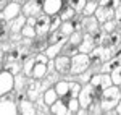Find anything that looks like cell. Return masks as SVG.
I'll list each match as a JSON object with an SVG mask.
<instances>
[{"label":"cell","mask_w":121,"mask_h":115,"mask_svg":"<svg viewBox=\"0 0 121 115\" xmlns=\"http://www.w3.org/2000/svg\"><path fill=\"white\" fill-rule=\"evenodd\" d=\"M53 60H55V71L58 75H68L71 71V57L69 55L61 54Z\"/></svg>","instance_id":"30bf717a"},{"label":"cell","mask_w":121,"mask_h":115,"mask_svg":"<svg viewBox=\"0 0 121 115\" xmlns=\"http://www.w3.org/2000/svg\"><path fill=\"white\" fill-rule=\"evenodd\" d=\"M82 29L86 32H89V34H92L95 32L97 29H99V19L95 18V16H82Z\"/></svg>","instance_id":"e0dca14e"},{"label":"cell","mask_w":121,"mask_h":115,"mask_svg":"<svg viewBox=\"0 0 121 115\" xmlns=\"http://www.w3.org/2000/svg\"><path fill=\"white\" fill-rule=\"evenodd\" d=\"M100 96H102V94H100L91 83H87V84L82 86V91H81V94H79L78 99H79V104H81L82 109H89L95 101L100 99Z\"/></svg>","instance_id":"3957f363"},{"label":"cell","mask_w":121,"mask_h":115,"mask_svg":"<svg viewBox=\"0 0 121 115\" xmlns=\"http://www.w3.org/2000/svg\"><path fill=\"white\" fill-rule=\"evenodd\" d=\"M50 112L53 115H71L69 109H68V104L63 99H58L53 106H50Z\"/></svg>","instance_id":"ac0fdd59"},{"label":"cell","mask_w":121,"mask_h":115,"mask_svg":"<svg viewBox=\"0 0 121 115\" xmlns=\"http://www.w3.org/2000/svg\"><path fill=\"white\" fill-rule=\"evenodd\" d=\"M61 24H63V19L60 18V15H56V16H52V28H50V32H53V31H58Z\"/></svg>","instance_id":"7bdbcfd3"},{"label":"cell","mask_w":121,"mask_h":115,"mask_svg":"<svg viewBox=\"0 0 121 115\" xmlns=\"http://www.w3.org/2000/svg\"><path fill=\"white\" fill-rule=\"evenodd\" d=\"M65 44H66V41H65V42H58V44H50V46L45 49V55L50 58V60L56 58V57H58V54H61V52H63Z\"/></svg>","instance_id":"ffe728a7"},{"label":"cell","mask_w":121,"mask_h":115,"mask_svg":"<svg viewBox=\"0 0 121 115\" xmlns=\"http://www.w3.org/2000/svg\"><path fill=\"white\" fill-rule=\"evenodd\" d=\"M8 23H10L8 28L11 32H21V29L28 24V16L26 15H19V16H16L15 19H11Z\"/></svg>","instance_id":"2e32d148"},{"label":"cell","mask_w":121,"mask_h":115,"mask_svg":"<svg viewBox=\"0 0 121 115\" xmlns=\"http://www.w3.org/2000/svg\"><path fill=\"white\" fill-rule=\"evenodd\" d=\"M105 49H112V50H116V49L121 46V34L118 31H115L112 34H107V37L102 44Z\"/></svg>","instance_id":"5bb4252c"},{"label":"cell","mask_w":121,"mask_h":115,"mask_svg":"<svg viewBox=\"0 0 121 115\" xmlns=\"http://www.w3.org/2000/svg\"><path fill=\"white\" fill-rule=\"evenodd\" d=\"M87 112H89V115H102L103 114V109H102V104H100V99L95 101L92 106L87 109Z\"/></svg>","instance_id":"ab89813d"},{"label":"cell","mask_w":121,"mask_h":115,"mask_svg":"<svg viewBox=\"0 0 121 115\" xmlns=\"http://www.w3.org/2000/svg\"><path fill=\"white\" fill-rule=\"evenodd\" d=\"M21 34H23V37L24 39H34L37 36V31L34 26H31V24H26L24 28L21 29Z\"/></svg>","instance_id":"836d02e7"},{"label":"cell","mask_w":121,"mask_h":115,"mask_svg":"<svg viewBox=\"0 0 121 115\" xmlns=\"http://www.w3.org/2000/svg\"><path fill=\"white\" fill-rule=\"evenodd\" d=\"M40 92H44V89H42V81L40 79H29L28 83V87H26V97H28L29 101H32V102H36L40 96Z\"/></svg>","instance_id":"9c48e42d"},{"label":"cell","mask_w":121,"mask_h":115,"mask_svg":"<svg viewBox=\"0 0 121 115\" xmlns=\"http://www.w3.org/2000/svg\"><path fill=\"white\" fill-rule=\"evenodd\" d=\"M97 2H99V0H89V2L86 3L82 16H92V15H95V11L99 8V3H97Z\"/></svg>","instance_id":"f1b7e54d"},{"label":"cell","mask_w":121,"mask_h":115,"mask_svg":"<svg viewBox=\"0 0 121 115\" xmlns=\"http://www.w3.org/2000/svg\"><path fill=\"white\" fill-rule=\"evenodd\" d=\"M47 39H48V44H58V42H65V41H68V37H66L60 29L50 32V36H48Z\"/></svg>","instance_id":"f546056e"},{"label":"cell","mask_w":121,"mask_h":115,"mask_svg":"<svg viewBox=\"0 0 121 115\" xmlns=\"http://www.w3.org/2000/svg\"><path fill=\"white\" fill-rule=\"evenodd\" d=\"M39 115H45V114H39Z\"/></svg>","instance_id":"7dc6e473"},{"label":"cell","mask_w":121,"mask_h":115,"mask_svg":"<svg viewBox=\"0 0 121 115\" xmlns=\"http://www.w3.org/2000/svg\"><path fill=\"white\" fill-rule=\"evenodd\" d=\"M42 99H44V102H45L47 106L50 107V106H53L60 97H58V92L55 91V87H48V89H45L42 92Z\"/></svg>","instance_id":"7402d4cb"},{"label":"cell","mask_w":121,"mask_h":115,"mask_svg":"<svg viewBox=\"0 0 121 115\" xmlns=\"http://www.w3.org/2000/svg\"><path fill=\"white\" fill-rule=\"evenodd\" d=\"M95 47H97V46H95V42H94V39H92V34L86 32L84 37H82V42H81L79 47H78V50H79L81 54H91Z\"/></svg>","instance_id":"9a60e30c"},{"label":"cell","mask_w":121,"mask_h":115,"mask_svg":"<svg viewBox=\"0 0 121 115\" xmlns=\"http://www.w3.org/2000/svg\"><path fill=\"white\" fill-rule=\"evenodd\" d=\"M21 60V47H13L7 50V62H19Z\"/></svg>","instance_id":"4dcf8cb0"},{"label":"cell","mask_w":121,"mask_h":115,"mask_svg":"<svg viewBox=\"0 0 121 115\" xmlns=\"http://www.w3.org/2000/svg\"><path fill=\"white\" fill-rule=\"evenodd\" d=\"M13 89H15V75L3 68L0 73V94L7 96Z\"/></svg>","instance_id":"8992f818"},{"label":"cell","mask_w":121,"mask_h":115,"mask_svg":"<svg viewBox=\"0 0 121 115\" xmlns=\"http://www.w3.org/2000/svg\"><path fill=\"white\" fill-rule=\"evenodd\" d=\"M55 91L58 92V97L60 99H63V97H66V96H71L69 94V81H56L55 83Z\"/></svg>","instance_id":"cb8c5ba5"},{"label":"cell","mask_w":121,"mask_h":115,"mask_svg":"<svg viewBox=\"0 0 121 115\" xmlns=\"http://www.w3.org/2000/svg\"><path fill=\"white\" fill-rule=\"evenodd\" d=\"M115 19H116L118 26H121V5H120L116 10H115Z\"/></svg>","instance_id":"f6af8a7d"},{"label":"cell","mask_w":121,"mask_h":115,"mask_svg":"<svg viewBox=\"0 0 121 115\" xmlns=\"http://www.w3.org/2000/svg\"><path fill=\"white\" fill-rule=\"evenodd\" d=\"M28 83H29V79H28V76H26L23 71L15 76V89H16L18 92H26Z\"/></svg>","instance_id":"603a6c76"},{"label":"cell","mask_w":121,"mask_h":115,"mask_svg":"<svg viewBox=\"0 0 121 115\" xmlns=\"http://www.w3.org/2000/svg\"><path fill=\"white\" fill-rule=\"evenodd\" d=\"M3 68H5V70H8L10 73H13L15 76H16V75H19V73L23 71V67L19 65V62H8V63H7Z\"/></svg>","instance_id":"8d00e7d4"},{"label":"cell","mask_w":121,"mask_h":115,"mask_svg":"<svg viewBox=\"0 0 121 115\" xmlns=\"http://www.w3.org/2000/svg\"><path fill=\"white\" fill-rule=\"evenodd\" d=\"M82 32L81 31H74L69 37H68V41H66V46H69V47H79V44L82 42Z\"/></svg>","instance_id":"4316f807"},{"label":"cell","mask_w":121,"mask_h":115,"mask_svg":"<svg viewBox=\"0 0 121 115\" xmlns=\"http://www.w3.org/2000/svg\"><path fill=\"white\" fill-rule=\"evenodd\" d=\"M116 28H120V26H118V23H116V19H110V21H107V23H103V24H102V29L107 32V34L115 32Z\"/></svg>","instance_id":"f35d334b"},{"label":"cell","mask_w":121,"mask_h":115,"mask_svg":"<svg viewBox=\"0 0 121 115\" xmlns=\"http://www.w3.org/2000/svg\"><path fill=\"white\" fill-rule=\"evenodd\" d=\"M19 107V115H37V110H36V106L32 101H23V102H18Z\"/></svg>","instance_id":"d6986e66"},{"label":"cell","mask_w":121,"mask_h":115,"mask_svg":"<svg viewBox=\"0 0 121 115\" xmlns=\"http://www.w3.org/2000/svg\"><path fill=\"white\" fill-rule=\"evenodd\" d=\"M91 84H92L100 94H102L105 89H108L110 86H113V79H112V75L110 73H94L92 79H91Z\"/></svg>","instance_id":"277c9868"},{"label":"cell","mask_w":121,"mask_h":115,"mask_svg":"<svg viewBox=\"0 0 121 115\" xmlns=\"http://www.w3.org/2000/svg\"><path fill=\"white\" fill-rule=\"evenodd\" d=\"M94 73L91 71V70H87V71H84V73H81V75H78V81L79 83H82V84H87V83H91V79H92Z\"/></svg>","instance_id":"b9f144b4"},{"label":"cell","mask_w":121,"mask_h":115,"mask_svg":"<svg viewBox=\"0 0 121 115\" xmlns=\"http://www.w3.org/2000/svg\"><path fill=\"white\" fill-rule=\"evenodd\" d=\"M105 37H107V32L102 28H99L95 32H92V39H94V42H95V46H102Z\"/></svg>","instance_id":"e575fe53"},{"label":"cell","mask_w":121,"mask_h":115,"mask_svg":"<svg viewBox=\"0 0 121 115\" xmlns=\"http://www.w3.org/2000/svg\"><path fill=\"white\" fill-rule=\"evenodd\" d=\"M76 11L71 5H68V3H65V7H63V10L60 11V18L63 19V21H73V19L76 18Z\"/></svg>","instance_id":"d4e9b609"},{"label":"cell","mask_w":121,"mask_h":115,"mask_svg":"<svg viewBox=\"0 0 121 115\" xmlns=\"http://www.w3.org/2000/svg\"><path fill=\"white\" fill-rule=\"evenodd\" d=\"M99 5L107 7V8H112V10H116L121 5V0H99Z\"/></svg>","instance_id":"60d3db41"},{"label":"cell","mask_w":121,"mask_h":115,"mask_svg":"<svg viewBox=\"0 0 121 115\" xmlns=\"http://www.w3.org/2000/svg\"><path fill=\"white\" fill-rule=\"evenodd\" d=\"M82 83H79V81H71L69 83V94L73 97H79L81 94V91H82Z\"/></svg>","instance_id":"d590c367"},{"label":"cell","mask_w":121,"mask_h":115,"mask_svg":"<svg viewBox=\"0 0 121 115\" xmlns=\"http://www.w3.org/2000/svg\"><path fill=\"white\" fill-rule=\"evenodd\" d=\"M44 13V0H28L23 7V15L26 16H39Z\"/></svg>","instance_id":"52a82bcc"},{"label":"cell","mask_w":121,"mask_h":115,"mask_svg":"<svg viewBox=\"0 0 121 115\" xmlns=\"http://www.w3.org/2000/svg\"><path fill=\"white\" fill-rule=\"evenodd\" d=\"M115 112H116V115H121V101H120V104L116 106V109H115Z\"/></svg>","instance_id":"bcb514c9"},{"label":"cell","mask_w":121,"mask_h":115,"mask_svg":"<svg viewBox=\"0 0 121 115\" xmlns=\"http://www.w3.org/2000/svg\"><path fill=\"white\" fill-rule=\"evenodd\" d=\"M73 26H74V31H82V18H74L73 19Z\"/></svg>","instance_id":"ee69618b"},{"label":"cell","mask_w":121,"mask_h":115,"mask_svg":"<svg viewBox=\"0 0 121 115\" xmlns=\"http://www.w3.org/2000/svg\"><path fill=\"white\" fill-rule=\"evenodd\" d=\"M63 7H65V0H44V13L50 16L60 15Z\"/></svg>","instance_id":"7c38bea8"},{"label":"cell","mask_w":121,"mask_h":115,"mask_svg":"<svg viewBox=\"0 0 121 115\" xmlns=\"http://www.w3.org/2000/svg\"><path fill=\"white\" fill-rule=\"evenodd\" d=\"M36 31H37L39 37H45L47 34H50V28H52V16L47 13H40L36 18Z\"/></svg>","instance_id":"5b68a950"},{"label":"cell","mask_w":121,"mask_h":115,"mask_svg":"<svg viewBox=\"0 0 121 115\" xmlns=\"http://www.w3.org/2000/svg\"><path fill=\"white\" fill-rule=\"evenodd\" d=\"M121 101V87L120 86H110L108 89H105L100 96V104H102L103 112H112L116 109V106Z\"/></svg>","instance_id":"6da1fadb"},{"label":"cell","mask_w":121,"mask_h":115,"mask_svg":"<svg viewBox=\"0 0 121 115\" xmlns=\"http://www.w3.org/2000/svg\"><path fill=\"white\" fill-rule=\"evenodd\" d=\"M19 107L18 104L13 101V99H8V97L2 96V102H0V115H18Z\"/></svg>","instance_id":"8fae6325"},{"label":"cell","mask_w":121,"mask_h":115,"mask_svg":"<svg viewBox=\"0 0 121 115\" xmlns=\"http://www.w3.org/2000/svg\"><path fill=\"white\" fill-rule=\"evenodd\" d=\"M50 44H48V39L47 37H40L39 41H32V44H31V49L32 50H36V52H45V49L48 47Z\"/></svg>","instance_id":"83f0119b"},{"label":"cell","mask_w":121,"mask_h":115,"mask_svg":"<svg viewBox=\"0 0 121 115\" xmlns=\"http://www.w3.org/2000/svg\"><path fill=\"white\" fill-rule=\"evenodd\" d=\"M48 75V65L47 63H42V62H36L34 65V70H32V78L36 79H42Z\"/></svg>","instance_id":"44dd1931"},{"label":"cell","mask_w":121,"mask_h":115,"mask_svg":"<svg viewBox=\"0 0 121 115\" xmlns=\"http://www.w3.org/2000/svg\"><path fill=\"white\" fill-rule=\"evenodd\" d=\"M92 65V60H91V55L89 54H81V52H78L76 55L71 57V75H81L84 71H87L89 68Z\"/></svg>","instance_id":"7a4b0ae2"},{"label":"cell","mask_w":121,"mask_h":115,"mask_svg":"<svg viewBox=\"0 0 121 115\" xmlns=\"http://www.w3.org/2000/svg\"><path fill=\"white\" fill-rule=\"evenodd\" d=\"M94 16L99 19V23L103 24V23H107V21H110V19H115V10L99 5V8H97V11H95Z\"/></svg>","instance_id":"4fadbf2b"},{"label":"cell","mask_w":121,"mask_h":115,"mask_svg":"<svg viewBox=\"0 0 121 115\" xmlns=\"http://www.w3.org/2000/svg\"><path fill=\"white\" fill-rule=\"evenodd\" d=\"M87 2H89V0H66L65 3L71 5V7L78 11V13H82V11H84V7H86V3H87Z\"/></svg>","instance_id":"d6a6232c"},{"label":"cell","mask_w":121,"mask_h":115,"mask_svg":"<svg viewBox=\"0 0 121 115\" xmlns=\"http://www.w3.org/2000/svg\"><path fill=\"white\" fill-rule=\"evenodd\" d=\"M89 55H91L92 63H99V62H102V60L105 62V47H103V46H97Z\"/></svg>","instance_id":"484cf974"},{"label":"cell","mask_w":121,"mask_h":115,"mask_svg":"<svg viewBox=\"0 0 121 115\" xmlns=\"http://www.w3.org/2000/svg\"><path fill=\"white\" fill-rule=\"evenodd\" d=\"M60 31L65 34L66 37H69L73 32H74V26H73V21H63V24L60 26Z\"/></svg>","instance_id":"74e56055"},{"label":"cell","mask_w":121,"mask_h":115,"mask_svg":"<svg viewBox=\"0 0 121 115\" xmlns=\"http://www.w3.org/2000/svg\"><path fill=\"white\" fill-rule=\"evenodd\" d=\"M23 11V7L19 5L16 0L10 2L5 8H2V21H11L16 16H19V13Z\"/></svg>","instance_id":"ba28073f"},{"label":"cell","mask_w":121,"mask_h":115,"mask_svg":"<svg viewBox=\"0 0 121 115\" xmlns=\"http://www.w3.org/2000/svg\"><path fill=\"white\" fill-rule=\"evenodd\" d=\"M34 65H36V57H29L24 65H23V73L26 76H32V70H34Z\"/></svg>","instance_id":"1f68e13d"}]
</instances>
